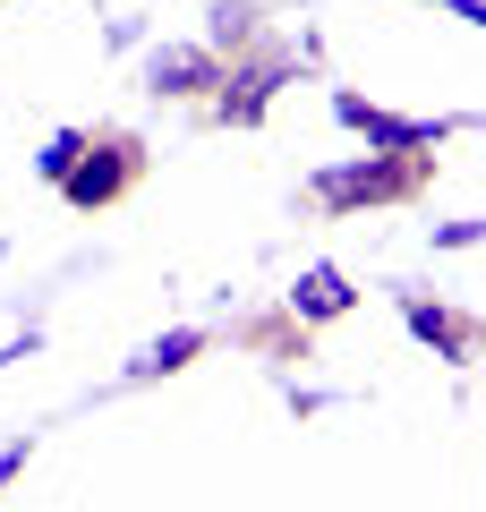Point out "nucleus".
Masks as SVG:
<instances>
[{
    "mask_svg": "<svg viewBox=\"0 0 486 512\" xmlns=\"http://www.w3.org/2000/svg\"><path fill=\"white\" fill-rule=\"evenodd\" d=\"M469 239H486V214H469V222H444V231H435V248H469Z\"/></svg>",
    "mask_w": 486,
    "mask_h": 512,
    "instance_id": "nucleus-11",
    "label": "nucleus"
},
{
    "mask_svg": "<svg viewBox=\"0 0 486 512\" xmlns=\"http://www.w3.org/2000/svg\"><path fill=\"white\" fill-rule=\"evenodd\" d=\"M350 282H342V265H307L299 274V291H290V316H307V325H333V316H350Z\"/></svg>",
    "mask_w": 486,
    "mask_h": 512,
    "instance_id": "nucleus-5",
    "label": "nucleus"
},
{
    "mask_svg": "<svg viewBox=\"0 0 486 512\" xmlns=\"http://www.w3.org/2000/svg\"><path fill=\"white\" fill-rule=\"evenodd\" d=\"M197 342H205L197 325H171L162 342H145V350H137V367H128V376H171V367H188V359H197Z\"/></svg>",
    "mask_w": 486,
    "mask_h": 512,
    "instance_id": "nucleus-8",
    "label": "nucleus"
},
{
    "mask_svg": "<svg viewBox=\"0 0 486 512\" xmlns=\"http://www.w3.org/2000/svg\"><path fill=\"white\" fill-rule=\"evenodd\" d=\"M120 188H128V146H86L77 171L60 180V197H69V205H111Z\"/></svg>",
    "mask_w": 486,
    "mask_h": 512,
    "instance_id": "nucleus-4",
    "label": "nucleus"
},
{
    "mask_svg": "<svg viewBox=\"0 0 486 512\" xmlns=\"http://www.w3.org/2000/svg\"><path fill=\"white\" fill-rule=\"evenodd\" d=\"M333 120L342 128H359L367 146H384V154H410V146H435V137H444V120H393V111H376L367 103V94H333Z\"/></svg>",
    "mask_w": 486,
    "mask_h": 512,
    "instance_id": "nucleus-2",
    "label": "nucleus"
},
{
    "mask_svg": "<svg viewBox=\"0 0 486 512\" xmlns=\"http://www.w3.org/2000/svg\"><path fill=\"white\" fill-rule=\"evenodd\" d=\"M401 316H410V333H418V342L435 350V359H461V350H469V325H461L452 308H427V299H410Z\"/></svg>",
    "mask_w": 486,
    "mask_h": 512,
    "instance_id": "nucleus-7",
    "label": "nucleus"
},
{
    "mask_svg": "<svg viewBox=\"0 0 486 512\" xmlns=\"http://www.w3.org/2000/svg\"><path fill=\"white\" fill-rule=\"evenodd\" d=\"M418 171L401 163V154H367V163H342V171H324L316 197L333 205V214H350V205H384V197H410Z\"/></svg>",
    "mask_w": 486,
    "mask_h": 512,
    "instance_id": "nucleus-1",
    "label": "nucleus"
},
{
    "mask_svg": "<svg viewBox=\"0 0 486 512\" xmlns=\"http://www.w3.org/2000/svg\"><path fill=\"white\" fill-rule=\"evenodd\" d=\"M77 154H86V137H77V128H60V137H52V146L35 154V163H43V180L60 188V180H69V171H77Z\"/></svg>",
    "mask_w": 486,
    "mask_h": 512,
    "instance_id": "nucleus-10",
    "label": "nucleus"
},
{
    "mask_svg": "<svg viewBox=\"0 0 486 512\" xmlns=\"http://www.w3.org/2000/svg\"><path fill=\"white\" fill-rule=\"evenodd\" d=\"M18 461H26V444H9V453H0V487H9V478H18Z\"/></svg>",
    "mask_w": 486,
    "mask_h": 512,
    "instance_id": "nucleus-12",
    "label": "nucleus"
},
{
    "mask_svg": "<svg viewBox=\"0 0 486 512\" xmlns=\"http://www.w3.org/2000/svg\"><path fill=\"white\" fill-rule=\"evenodd\" d=\"M145 77H154L162 94H205V86H222V52H205V43H162V52L145 60Z\"/></svg>",
    "mask_w": 486,
    "mask_h": 512,
    "instance_id": "nucleus-3",
    "label": "nucleus"
},
{
    "mask_svg": "<svg viewBox=\"0 0 486 512\" xmlns=\"http://www.w3.org/2000/svg\"><path fill=\"white\" fill-rule=\"evenodd\" d=\"M248 43H256V9H248V0H222V9H214V43H205V52H248Z\"/></svg>",
    "mask_w": 486,
    "mask_h": 512,
    "instance_id": "nucleus-9",
    "label": "nucleus"
},
{
    "mask_svg": "<svg viewBox=\"0 0 486 512\" xmlns=\"http://www.w3.org/2000/svg\"><path fill=\"white\" fill-rule=\"evenodd\" d=\"M282 69H290V60H256V69H239L231 86H222V111H231V120H256V111L273 103V86H282Z\"/></svg>",
    "mask_w": 486,
    "mask_h": 512,
    "instance_id": "nucleus-6",
    "label": "nucleus"
}]
</instances>
